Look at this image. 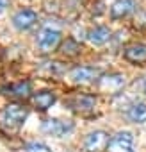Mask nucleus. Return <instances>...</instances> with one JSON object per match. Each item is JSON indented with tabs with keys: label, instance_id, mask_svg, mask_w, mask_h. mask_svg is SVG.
Returning <instances> with one entry per match:
<instances>
[{
	"label": "nucleus",
	"instance_id": "obj_2",
	"mask_svg": "<svg viewBox=\"0 0 146 152\" xmlns=\"http://www.w3.org/2000/svg\"><path fill=\"white\" fill-rule=\"evenodd\" d=\"M125 75L121 73H107L102 75L98 79V90L102 93H109V95H116L125 88Z\"/></svg>",
	"mask_w": 146,
	"mask_h": 152
},
{
	"label": "nucleus",
	"instance_id": "obj_1",
	"mask_svg": "<svg viewBox=\"0 0 146 152\" xmlns=\"http://www.w3.org/2000/svg\"><path fill=\"white\" fill-rule=\"evenodd\" d=\"M27 120V109L20 104H7L0 111V127L6 132H16Z\"/></svg>",
	"mask_w": 146,
	"mask_h": 152
},
{
	"label": "nucleus",
	"instance_id": "obj_16",
	"mask_svg": "<svg viewBox=\"0 0 146 152\" xmlns=\"http://www.w3.org/2000/svg\"><path fill=\"white\" fill-rule=\"evenodd\" d=\"M62 52L66 56H77L80 52V47L77 41H73V39H66V43H62Z\"/></svg>",
	"mask_w": 146,
	"mask_h": 152
},
{
	"label": "nucleus",
	"instance_id": "obj_10",
	"mask_svg": "<svg viewBox=\"0 0 146 152\" xmlns=\"http://www.w3.org/2000/svg\"><path fill=\"white\" fill-rule=\"evenodd\" d=\"M125 59L134 63V64H141V63H146V43H135V45H130L125 48L123 52Z\"/></svg>",
	"mask_w": 146,
	"mask_h": 152
},
{
	"label": "nucleus",
	"instance_id": "obj_14",
	"mask_svg": "<svg viewBox=\"0 0 146 152\" xmlns=\"http://www.w3.org/2000/svg\"><path fill=\"white\" fill-rule=\"evenodd\" d=\"M68 104L71 106V109H75V111H91L93 107H95V104H96V100L93 99V97H86V95H82V97H75V99H69L68 100Z\"/></svg>",
	"mask_w": 146,
	"mask_h": 152
},
{
	"label": "nucleus",
	"instance_id": "obj_5",
	"mask_svg": "<svg viewBox=\"0 0 146 152\" xmlns=\"http://www.w3.org/2000/svg\"><path fill=\"white\" fill-rule=\"evenodd\" d=\"M102 77V72L98 68H93V66H77L69 72V79L77 84H87V83H93L95 79H100Z\"/></svg>",
	"mask_w": 146,
	"mask_h": 152
},
{
	"label": "nucleus",
	"instance_id": "obj_11",
	"mask_svg": "<svg viewBox=\"0 0 146 152\" xmlns=\"http://www.w3.org/2000/svg\"><path fill=\"white\" fill-rule=\"evenodd\" d=\"M111 29L109 27H105V25H100V27H95V29H91L89 32H87V39L93 43V45H96V47H100V45H103V43H107L109 39H111Z\"/></svg>",
	"mask_w": 146,
	"mask_h": 152
},
{
	"label": "nucleus",
	"instance_id": "obj_9",
	"mask_svg": "<svg viewBox=\"0 0 146 152\" xmlns=\"http://www.w3.org/2000/svg\"><path fill=\"white\" fill-rule=\"evenodd\" d=\"M135 11V2L134 0H116L111 6V18L112 20H119L125 18L128 15H132Z\"/></svg>",
	"mask_w": 146,
	"mask_h": 152
},
{
	"label": "nucleus",
	"instance_id": "obj_12",
	"mask_svg": "<svg viewBox=\"0 0 146 152\" xmlns=\"http://www.w3.org/2000/svg\"><path fill=\"white\" fill-rule=\"evenodd\" d=\"M2 91H4V95L14 97V99H29L30 97V84L27 81H22V83L11 84L9 88H4Z\"/></svg>",
	"mask_w": 146,
	"mask_h": 152
},
{
	"label": "nucleus",
	"instance_id": "obj_6",
	"mask_svg": "<svg viewBox=\"0 0 146 152\" xmlns=\"http://www.w3.org/2000/svg\"><path fill=\"white\" fill-rule=\"evenodd\" d=\"M71 129H73V124H71L69 120H59V118H48V120H45L43 125H41V131H43V132H46V134H50V136H57V138L64 136V134L69 132Z\"/></svg>",
	"mask_w": 146,
	"mask_h": 152
},
{
	"label": "nucleus",
	"instance_id": "obj_15",
	"mask_svg": "<svg viewBox=\"0 0 146 152\" xmlns=\"http://www.w3.org/2000/svg\"><path fill=\"white\" fill-rule=\"evenodd\" d=\"M128 118L135 124H144L146 122V102H137L128 109Z\"/></svg>",
	"mask_w": 146,
	"mask_h": 152
},
{
	"label": "nucleus",
	"instance_id": "obj_7",
	"mask_svg": "<svg viewBox=\"0 0 146 152\" xmlns=\"http://www.w3.org/2000/svg\"><path fill=\"white\" fill-rule=\"evenodd\" d=\"M132 141H134L132 132H128V131L118 132L116 136H112V140L107 147V152H134Z\"/></svg>",
	"mask_w": 146,
	"mask_h": 152
},
{
	"label": "nucleus",
	"instance_id": "obj_4",
	"mask_svg": "<svg viewBox=\"0 0 146 152\" xmlns=\"http://www.w3.org/2000/svg\"><path fill=\"white\" fill-rule=\"evenodd\" d=\"M109 143H111V140L105 131H93L86 136L84 148L87 152H103V150H107Z\"/></svg>",
	"mask_w": 146,
	"mask_h": 152
},
{
	"label": "nucleus",
	"instance_id": "obj_19",
	"mask_svg": "<svg viewBox=\"0 0 146 152\" xmlns=\"http://www.w3.org/2000/svg\"><path fill=\"white\" fill-rule=\"evenodd\" d=\"M9 7V0H0V13H4Z\"/></svg>",
	"mask_w": 146,
	"mask_h": 152
},
{
	"label": "nucleus",
	"instance_id": "obj_8",
	"mask_svg": "<svg viewBox=\"0 0 146 152\" xmlns=\"http://www.w3.org/2000/svg\"><path fill=\"white\" fill-rule=\"evenodd\" d=\"M36 22H38V15H36L32 9H22V11H18V13L13 16V25H14L18 31H27V29H30Z\"/></svg>",
	"mask_w": 146,
	"mask_h": 152
},
{
	"label": "nucleus",
	"instance_id": "obj_3",
	"mask_svg": "<svg viewBox=\"0 0 146 152\" xmlns=\"http://www.w3.org/2000/svg\"><path fill=\"white\" fill-rule=\"evenodd\" d=\"M61 45V32L57 29H43L38 36V48L43 54H50L53 52L57 47Z\"/></svg>",
	"mask_w": 146,
	"mask_h": 152
},
{
	"label": "nucleus",
	"instance_id": "obj_13",
	"mask_svg": "<svg viewBox=\"0 0 146 152\" xmlns=\"http://www.w3.org/2000/svg\"><path fill=\"white\" fill-rule=\"evenodd\" d=\"M32 102H34L36 109H39V111H46V109H50V107L53 106V102H55V95H53L52 91H39V93H36V95L32 97Z\"/></svg>",
	"mask_w": 146,
	"mask_h": 152
},
{
	"label": "nucleus",
	"instance_id": "obj_17",
	"mask_svg": "<svg viewBox=\"0 0 146 152\" xmlns=\"http://www.w3.org/2000/svg\"><path fill=\"white\" fill-rule=\"evenodd\" d=\"M25 150L27 152H52L50 147H46L45 143H39V141H30L25 145Z\"/></svg>",
	"mask_w": 146,
	"mask_h": 152
},
{
	"label": "nucleus",
	"instance_id": "obj_18",
	"mask_svg": "<svg viewBox=\"0 0 146 152\" xmlns=\"http://www.w3.org/2000/svg\"><path fill=\"white\" fill-rule=\"evenodd\" d=\"M134 23H135V27H139V29H146V11H141V13L135 16Z\"/></svg>",
	"mask_w": 146,
	"mask_h": 152
}]
</instances>
